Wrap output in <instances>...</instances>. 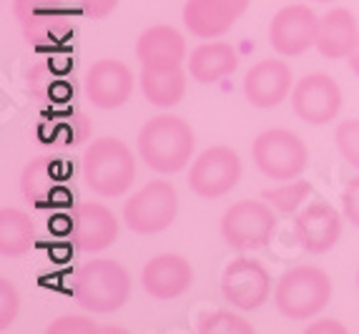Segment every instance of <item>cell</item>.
I'll use <instances>...</instances> for the list:
<instances>
[{
	"label": "cell",
	"instance_id": "ac0fdd59",
	"mask_svg": "<svg viewBox=\"0 0 359 334\" xmlns=\"http://www.w3.org/2000/svg\"><path fill=\"white\" fill-rule=\"evenodd\" d=\"M299 244L309 254H327L341 236V214L327 201H309L294 219Z\"/></svg>",
	"mask_w": 359,
	"mask_h": 334
},
{
	"label": "cell",
	"instance_id": "ffe728a7",
	"mask_svg": "<svg viewBox=\"0 0 359 334\" xmlns=\"http://www.w3.org/2000/svg\"><path fill=\"white\" fill-rule=\"evenodd\" d=\"M359 43V25L352 11L347 8H332L319 18L317 51L330 60L349 58Z\"/></svg>",
	"mask_w": 359,
	"mask_h": 334
},
{
	"label": "cell",
	"instance_id": "277c9868",
	"mask_svg": "<svg viewBox=\"0 0 359 334\" xmlns=\"http://www.w3.org/2000/svg\"><path fill=\"white\" fill-rule=\"evenodd\" d=\"M332 299L330 274L311 264L287 269L274 286V305L279 314L292 322H306L317 316Z\"/></svg>",
	"mask_w": 359,
	"mask_h": 334
},
{
	"label": "cell",
	"instance_id": "d4e9b609",
	"mask_svg": "<svg viewBox=\"0 0 359 334\" xmlns=\"http://www.w3.org/2000/svg\"><path fill=\"white\" fill-rule=\"evenodd\" d=\"M311 196L309 181H284L279 189L264 191V201H269L279 214H294Z\"/></svg>",
	"mask_w": 359,
	"mask_h": 334
},
{
	"label": "cell",
	"instance_id": "9a60e30c",
	"mask_svg": "<svg viewBox=\"0 0 359 334\" xmlns=\"http://www.w3.org/2000/svg\"><path fill=\"white\" fill-rule=\"evenodd\" d=\"M118 239V219L108 206L96 201L76 203L71 214V241L86 254H98Z\"/></svg>",
	"mask_w": 359,
	"mask_h": 334
},
{
	"label": "cell",
	"instance_id": "5bb4252c",
	"mask_svg": "<svg viewBox=\"0 0 359 334\" xmlns=\"http://www.w3.org/2000/svg\"><path fill=\"white\" fill-rule=\"evenodd\" d=\"M252 0H186L184 25L201 41L226 36Z\"/></svg>",
	"mask_w": 359,
	"mask_h": 334
},
{
	"label": "cell",
	"instance_id": "30bf717a",
	"mask_svg": "<svg viewBox=\"0 0 359 334\" xmlns=\"http://www.w3.org/2000/svg\"><path fill=\"white\" fill-rule=\"evenodd\" d=\"M222 294L233 309H262L271 297V274L257 259H233L222 274Z\"/></svg>",
	"mask_w": 359,
	"mask_h": 334
},
{
	"label": "cell",
	"instance_id": "5b68a950",
	"mask_svg": "<svg viewBox=\"0 0 359 334\" xmlns=\"http://www.w3.org/2000/svg\"><path fill=\"white\" fill-rule=\"evenodd\" d=\"M254 166L271 181H294L309 163V149L292 128H266L252 143Z\"/></svg>",
	"mask_w": 359,
	"mask_h": 334
},
{
	"label": "cell",
	"instance_id": "7402d4cb",
	"mask_svg": "<svg viewBox=\"0 0 359 334\" xmlns=\"http://www.w3.org/2000/svg\"><path fill=\"white\" fill-rule=\"evenodd\" d=\"M60 161L53 156H36L28 166L23 168L20 176V191L28 201L36 206H50L58 196V191L63 189L60 184Z\"/></svg>",
	"mask_w": 359,
	"mask_h": 334
},
{
	"label": "cell",
	"instance_id": "83f0119b",
	"mask_svg": "<svg viewBox=\"0 0 359 334\" xmlns=\"http://www.w3.org/2000/svg\"><path fill=\"white\" fill-rule=\"evenodd\" d=\"M20 312V294L8 276H0V329H8Z\"/></svg>",
	"mask_w": 359,
	"mask_h": 334
},
{
	"label": "cell",
	"instance_id": "d6a6232c",
	"mask_svg": "<svg viewBox=\"0 0 359 334\" xmlns=\"http://www.w3.org/2000/svg\"><path fill=\"white\" fill-rule=\"evenodd\" d=\"M347 60H349V68H352V73L359 78V43H357V48H354L352 55H349Z\"/></svg>",
	"mask_w": 359,
	"mask_h": 334
},
{
	"label": "cell",
	"instance_id": "9c48e42d",
	"mask_svg": "<svg viewBox=\"0 0 359 334\" xmlns=\"http://www.w3.org/2000/svg\"><path fill=\"white\" fill-rule=\"evenodd\" d=\"M13 15L30 46H53L73 33L66 0H13Z\"/></svg>",
	"mask_w": 359,
	"mask_h": 334
},
{
	"label": "cell",
	"instance_id": "3957f363",
	"mask_svg": "<svg viewBox=\"0 0 359 334\" xmlns=\"http://www.w3.org/2000/svg\"><path fill=\"white\" fill-rule=\"evenodd\" d=\"M131 272L116 259H93L73 274V299L86 312L111 314L131 299Z\"/></svg>",
	"mask_w": 359,
	"mask_h": 334
},
{
	"label": "cell",
	"instance_id": "f546056e",
	"mask_svg": "<svg viewBox=\"0 0 359 334\" xmlns=\"http://www.w3.org/2000/svg\"><path fill=\"white\" fill-rule=\"evenodd\" d=\"M341 211H344V219L352 221V227L359 229V176L347 181L341 191Z\"/></svg>",
	"mask_w": 359,
	"mask_h": 334
},
{
	"label": "cell",
	"instance_id": "7c38bea8",
	"mask_svg": "<svg viewBox=\"0 0 359 334\" xmlns=\"http://www.w3.org/2000/svg\"><path fill=\"white\" fill-rule=\"evenodd\" d=\"M317 33L319 15L304 3L284 6L269 23V43L284 58L302 55L311 46H317Z\"/></svg>",
	"mask_w": 359,
	"mask_h": 334
},
{
	"label": "cell",
	"instance_id": "f1b7e54d",
	"mask_svg": "<svg viewBox=\"0 0 359 334\" xmlns=\"http://www.w3.org/2000/svg\"><path fill=\"white\" fill-rule=\"evenodd\" d=\"M46 332L48 334H93V332H98V327L90 322L88 316L66 314V316H58L55 322H50Z\"/></svg>",
	"mask_w": 359,
	"mask_h": 334
},
{
	"label": "cell",
	"instance_id": "1f68e13d",
	"mask_svg": "<svg viewBox=\"0 0 359 334\" xmlns=\"http://www.w3.org/2000/svg\"><path fill=\"white\" fill-rule=\"evenodd\" d=\"M306 334H347V327L337 319H317L306 327Z\"/></svg>",
	"mask_w": 359,
	"mask_h": 334
},
{
	"label": "cell",
	"instance_id": "cb8c5ba5",
	"mask_svg": "<svg viewBox=\"0 0 359 334\" xmlns=\"http://www.w3.org/2000/svg\"><path fill=\"white\" fill-rule=\"evenodd\" d=\"M36 241L33 219L23 209H0V254L3 257H23Z\"/></svg>",
	"mask_w": 359,
	"mask_h": 334
},
{
	"label": "cell",
	"instance_id": "7a4b0ae2",
	"mask_svg": "<svg viewBox=\"0 0 359 334\" xmlns=\"http://www.w3.org/2000/svg\"><path fill=\"white\" fill-rule=\"evenodd\" d=\"M81 176H83V184L98 196H123L136 181V156L121 138H96L83 154Z\"/></svg>",
	"mask_w": 359,
	"mask_h": 334
},
{
	"label": "cell",
	"instance_id": "52a82bcc",
	"mask_svg": "<svg viewBox=\"0 0 359 334\" xmlns=\"http://www.w3.org/2000/svg\"><path fill=\"white\" fill-rule=\"evenodd\" d=\"M276 232V214L269 201H244L231 203L222 216V236L231 249L254 251L269 244Z\"/></svg>",
	"mask_w": 359,
	"mask_h": 334
},
{
	"label": "cell",
	"instance_id": "8fae6325",
	"mask_svg": "<svg viewBox=\"0 0 359 334\" xmlns=\"http://www.w3.org/2000/svg\"><path fill=\"white\" fill-rule=\"evenodd\" d=\"M292 108L309 126L332 123L341 111L339 84L330 73H306L292 88Z\"/></svg>",
	"mask_w": 359,
	"mask_h": 334
},
{
	"label": "cell",
	"instance_id": "ba28073f",
	"mask_svg": "<svg viewBox=\"0 0 359 334\" xmlns=\"http://www.w3.org/2000/svg\"><path fill=\"white\" fill-rule=\"evenodd\" d=\"M241 156L231 146H209L189 168V189L201 199H222L241 181Z\"/></svg>",
	"mask_w": 359,
	"mask_h": 334
},
{
	"label": "cell",
	"instance_id": "484cf974",
	"mask_svg": "<svg viewBox=\"0 0 359 334\" xmlns=\"http://www.w3.org/2000/svg\"><path fill=\"white\" fill-rule=\"evenodd\" d=\"M201 334H254V327L231 309H219L198 319Z\"/></svg>",
	"mask_w": 359,
	"mask_h": 334
},
{
	"label": "cell",
	"instance_id": "e0dca14e",
	"mask_svg": "<svg viewBox=\"0 0 359 334\" xmlns=\"http://www.w3.org/2000/svg\"><path fill=\"white\" fill-rule=\"evenodd\" d=\"M141 284L149 297L158 302H171L184 297L194 286V267L181 254H158L146 262L141 272Z\"/></svg>",
	"mask_w": 359,
	"mask_h": 334
},
{
	"label": "cell",
	"instance_id": "e575fe53",
	"mask_svg": "<svg viewBox=\"0 0 359 334\" xmlns=\"http://www.w3.org/2000/svg\"><path fill=\"white\" fill-rule=\"evenodd\" d=\"M357 284H359V274H357Z\"/></svg>",
	"mask_w": 359,
	"mask_h": 334
},
{
	"label": "cell",
	"instance_id": "6da1fadb",
	"mask_svg": "<svg viewBox=\"0 0 359 334\" xmlns=\"http://www.w3.org/2000/svg\"><path fill=\"white\" fill-rule=\"evenodd\" d=\"M136 146L141 161L151 171L171 176V173L184 171L191 163L196 136H194L191 126L186 123L181 116L161 114L141 126Z\"/></svg>",
	"mask_w": 359,
	"mask_h": 334
},
{
	"label": "cell",
	"instance_id": "836d02e7",
	"mask_svg": "<svg viewBox=\"0 0 359 334\" xmlns=\"http://www.w3.org/2000/svg\"><path fill=\"white\" fill-rule=\"evenodd\" d=\"M311 3H332V0H311Z\"/></svg>",
	"mask_w": 359,
	"mask_h": 334
},
{
	"label": "cell",
	"instance_id": "d6986e66",
	"mask_svg": "<svg viewBox=\"0 0 359 334\" xmlns=\"http://www.w3.org/2000/svg\"><path fill=\"white\" fill-rule=\"evenodd\" d=\"M136 58L141 66L166 68L181 66L186 55V38L174 25H151L136 41Z\"/></svg>",
	"mask_w": 359,
	"mask_h": 334
},
{
	"label": "cell",
	"instance_id": "8992f818",
	"mask_svg": "<svg viewBox=\"0 0 359 334\" xmlns=\"http://www.w3.org/2000/svg\"><path fill=\"white\" fill-rule=\"evenodd\" d=\"M179 214V191L171 181L156 179L131 194L123 203V221L133 234H158Z\"/></svg>",
	"mask_w": 359,
	"mask_h": 334
},
{
	"label": "cell",
	"instance_id": "603a6c76",
	"mask_svg": "<svg viewBox=\"0 0 359 334\" xmlns=\"http://www.w3.org/2000/svg\"><path fill=\"white\" fill-rule=\"evenodd\" d=\"M138 84L144 91V98L156 108H174L186 95V73L181 71V66H144Z\"/></svg>",
	"mask_w": 359,
	"mask_h": 334
},
{
	"label": "cell",
	"instance_id": "4316f807",
	"mask_svg": "<svg viewBox=\"0 0 359 334\" xmlns=\"http://www.w3.org/2000/svg\"><path fill=\"white\" fill-rule=\"evenodd\" d=\"M337 149L349 166L359 168V119H347L337 126L334 131Z\"/></svg>",
	"mask_w": 359,
	"mask_h": 334
},
{
	"label": "cell",
	"instance_id": "2e32d148",
	"mask_svg": "<svg viewBox=\"0 0 359 334\" xmlns=\"http://www.w3.org/2000/svg\"><path fill=\"white\" fill-rule=\"evenodd\" d=\"M294 73L287 60L264 58L244 76V98L254 108H276L292 93Z\"/></svg>",
	"mask_w": 359,
	"mask_h": 334
},
{
	"label": "cell",
	"instance_id": "4dcf8cb0",
	"mask_svg": "<svg viewBox=\"0 0 359 334\" xmlns=\"http://www.w3.org/2000/svg\"><path fill=\"white\" fill-rule=\"evenodd\" d=\"M76 6L88 18H106V15H111L116 11L118 0H76Z\"/></svg>",
	"mask_w": 359,
	"mask_h": 334
},
{
	"label": "cell",
	"instance_id": "44dd1931",
	"mask_svg": "<svg viewBox=\"0 0 359 334\" xmlns=\"http://www.w3.org/2000/svg\"><path fill=\"white\" fill-rule=\"evenodd\" d=\"M186 68H189V76L196 84H204V86L219 84V81L229 78L239 68V53H236V48L231 43H224V41L201 43L186 58Z\"/></svg>",
	"mask_w": 359,
	"mask_h": 334
},
{
	"label": "cell",
	"instance_id": "4fadbf2b",
	"mask_svg": "<svg viewBox=\"0 0 359 334\" xmlns=\"http://www.w3.org/2000/svg\"><path fill=\"white\" fill-rule=\"evenodd\" d=\"M133 78L131 68L118 58H101L86 73V95L96 108L114 111L128 103L133 93Z\"/></svg>",
	"mask_w": 359,
	"mask_h": 334
}]
</instances>
